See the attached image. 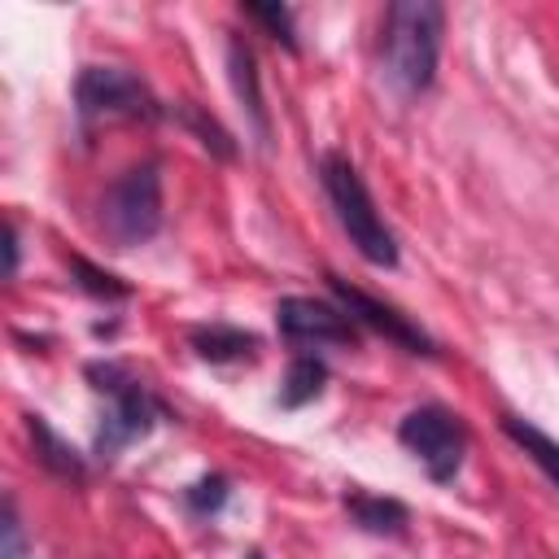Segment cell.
Listing matches in <instances>:
<instances>
[{
  "instance_id": "obj_1",
  "label": "cell",
  "mask_w": 559,
  "mask_h": 559,
  "mask_svg": "<svg viewBox=\"0 0 559 559\" xmlns=\"http://www.w3.org/2000/svg\"><path fill=\"white\" fill-rule=\"evenodd\" d=\"M445 9L432 0H393L384 9V70L406 92L419 96L437 79Z\"/></svg>"
},
{
  "instance_id": "obj_2",
  "label": "cell",
  "mask_w": 559,
  "mask_h": 559,
  "mask_svg": "<svg viewBox=\"0 0 559 559\" xmlns=\"http://www.w3.org/2000/svg\"><path fill=\"white\" fill-rule=\"evenodd\" d=\"M319 183H323V192H328V201L336 210V223L345 227L349 245L362 253V262H371L380 271H393L397 266V240L384 227V218H380L358 166L345 153H323L319 157Z\"/></svg>"
},
{
  "instance_id": "obj_3",
  "label": "cell",
  "mask_w": 559,
  "mask_h": 559,
  "mask_svg": "<svg viewBox=\"0 0 559 559\" xmlns=\"http://www.w3.org/2000/svg\"><path fill=\"white\" fill-rule=\"evenodd\" d=\"M87 380L96 393L109 397V411L96 424V454L100 459H114L122 445L148 437L157 419H166V406L122 362H87Z\"/></svg>"
},
{
  "instance_id": "obj_4",
  "label": "cell",
  "mask_w": 559,
  "mask_h": 559,
  "mask_svg": "<svg viewBox=\"0 0 559 559\" xmlns=\"http://www.w3.org/2000/svg\"><path fill=\"white\" fill-rule=\"evenodd\" d=\"M162 227V175L157 162H140L122 170L100 197V236L114 249L148 245Z\"/></svg>"
},
{
  "instance_id": "obj_5",
  "label": "cell",
  "mask_w": 559,
  "mask_h": 559,
  "mask_svg": "<svg viewBox=\"0 0 559 559\" xmlns=\"http://www.w3.org/2000/svg\"><path fill=\"white\" fill-rule=\"evenodd\" d=\"M74 109L79 118L92 122H118V118H162L166 105L148 92V83L122 66H83L74 79Z\"/></svg>"
},
{
  "instance_id": "obj_6",
  "label": "cell",
  "mask_w": 559,
  "mask_h": 559,
  "mask_svg": "<svg viewBox=\"0 0 559 559\" xmlns=\"http://www.w3.org/2000/svg\"><path fill=\"white\" fill-rule=\"evenodd\" d=\"M397 441L424 463V472L437 485L454 480L459 467H463V454H467V428H463V419L450 406H437V402L415 406L397 424Z\"/></svg>"
},
{
  "instance_id": "obj_7",
  "label": "cell",
  "mask_w": 559,
  "mask_h": 559,
  "mask_svg": "<svg viewBox=\"0 0 559 559\" xmlns=\"http://www.w3.org/2000/svg\"><path fill=\"white\" fill-rule=\"evenodd\" d=\"M328 288L336 293V301H341V310L354 319V323H362V328H371V332H380L384 341H393V345H402L406 354H437V345H432V336L424 332V328H415L406 314H397L393 306H384V301H376V297H367L362 288H354V284H345L341 275H328Z\"/></svg>"
},
{
  "instance_id": "obj_8",
  "label": "cell",
  "mask_w": 559,
  "mask_h": 559,
  "mask_svg": "<svg viewBox=\"0 0 559 559\" xmlns=\"http://www.w3.org/2000/svg\"><path fill=\"white\" fill-rule=\"evenodd\" d=\"M275 328L288 341H314V345H358V323L328 301L314 297H280Z\"/></svg>"
},
{
  "instance_id": "obj_9",
  "label": "cell",
  "mask_w": 559,
  "mask_h": 559,
  "mask_svg": "<svg viewBox=\"0 0 559 559\" xmlns=\"http://www.w3.org/2000/svg\"><path fill=\"white\" fill-rule=\"evenodd\" d=\"M188 341H192L197 358H205V362H240V358H253L258 354V336L245 332V328H231V323L192 328Z\"/></svg>"
},
{
  "instance_id": "obj_10",
  "label": "cell",
  "mask_w": 559,
  "mask_h": 559,
  "mask_svg": "<svg viewBox=\"0 0 559 559\" xmlns=\"http://www.w3.org/2000/svg\"><path fill=\"white\" fill-rule=\"evenodd\" d=\"M345 511L362 533H376V537H397L411 520L397 498H376V493H358V489L345 493Z\"/></svg>"
},
{
  "instance_id": "obj_11",
  "label": "cell",
  "mask_w": 559,
  "mask_h": 559,
  "mask_svg": "<svg viewBox=\"0 0 559 559\" xmlns=\"http://www.w3.org/2000/svg\"><path fill=\"white\" fill-rule=\"evenodd\" d=\"M227 70H231V87H236V96H240L253 131L266 140V127L271 122H266V105H262V92H258V66H253V52H249L245 39H231L227 44Z\"/></svg>"
},
{
  "instance_id": "obj_12",
  "label": "cell",
  "mask_w": 559,
  "mask_h": 559,
  "mask_svg": "<svg viewBox=\"0 0 559 559\" xmlns=\"http://www.w3.org/2000/svg\"><path fill=\"white\" fill-rule=\"evenodd\" d=\"M26 432H31V441H35L39 463H44L52 476H61V480H83V472H87L83 454H79L70 441H61V437L48 428L44 415H26Z\"/></svg>"
},
{
  "instance_id": "obj_13",
  "label": "cell",
  "mask_w": 559,
  "mask_h": 559,
  "mask_svg": "<svg viewBox=\"0 0 559 559\" xmlns=\"http://www.w3.org/2000/svg\"><path fill=\"white\" fill-rule=\"evenodd\" d=\"M323 384H328V367H323V358H314V354H297V358L288 362L284 384H280V406H284V411H297V406L314 402V397L323 393Z\"/></svg>"
},
{
  "instance_id": "obj_14",
  "label": "cell",
  "mask_w": 559,
  "mask_h": 559,
  "mask_svg": "<svg viewBox=\"0 0 559 559\" xmlns=\"http://www.w3.org/2000/svg\"><path fill=\"white\" fill-rule=\"evenodd\" d=\"M502 432L550 476V485L559 489V441L555 437H546L537 424H528V419H520V415H502Z\"/></svg>"
},
{
  "instance_id": "obj_15",
  "label": "cell",
  "mask_w": 559,
  "mask_h": 559,
  "mask_svg": "<svg viewBox=\"0 0 559 559\" xmlns=\"http://www.w3.org/2000/svg\"><path fill=\"white\" fill-rule=\"evenodd\" d=\"M166 114H170V118H179V122H183V127H188V131H192V135H197V140H201V144H205L214 157H236L231 135H227V131H223V127H218V122H214L205 109H197V105L179 100V105H175V109H166Z\"/></svg>"
},
{
  "instance_id": "obj_16",
  "label": "cell",
  "mask_w": 559,
  "mask_h": 559,
  "mask_svg": "<svg viewBox=\"0 0 559 559\" xmlns=\"http://www.w3.org/2000/svg\"><path fill=\"white\" fill-rule=\"evenodd\" d=\"M70 271H74V284L83 288V293H92V297H105V301H122V297H131V284H122L114 271H100V266H92L87 258H70Z\"/></svg>"
},
{
  "instance_id": "obj_17",
  "label": "cell",
  "mask_w": 559,
  "mask_h": 559,
  "mask_svg": "<svg viewBox=\"0 0 559 559\" xmlns=\"http://www.w3.org/2000/svg\"><path fill=\"white\" fill-rule=\"evenodd\" d=\"M245 17L262 22L271 39H280L288 52H297V35H293V9L288 4H240Z\"/></svg>"
},
{
  "instance_id": "obj_18",
  "label": "cell",
  "mask_w": 559,
  "mask_h": 559,
  "mask_svg": "<svg viewBox=\"0 0 559 559\" xmlns=\"http://www.w3.org/2000/svg\"><path fill=\"white\" fill-rule=\"evenodd\" d=\"M227 493H231V489H227V476L210 472V476H201L197 485H188L183 498H188V507H192L197 515H214V511L227 502Z\"/></svg>"
},
{
  "instance_id": "obj_19",
  "label": "cell",
  "mask_w": 559,
  "mask_h": 559,
  "mask_svg": "<svg viewBox=\"0 0 559 559\" xmlns=\"http://www.w3.org/2000/svg\"><path fill=\"white\" fill-rule=\"evenodd\" d=\"M4 559H26V537H22V520H17V507L13 498L4 502Z\"/></svg>"
},
{
  "instance_id": "obj_20",
  "label": "cell",
  "mask_w": 559,
  "mask_h": 559,
  "mask_svg": "<svg viewBox=\"0 0 559 559\" xmlns=\"http://www.w3.org/2000/svg\"><path fill=\"white\" fill-rule=\"evenodd\" d=\"M4 253H9L4 275H13V271H17V227H13V223H4Z\"/></svg>"
},
{
  "instance_id": "obj_21",
  "label": "cell",
  "mask_w": 559,
  "mask_h": 559,
  "mask_svg": "<svg viewBox=\"0 0 559 559\" xmlns=\"http://www.w3.org/2000/svg\"><path fill=\"white\" fill-rule=\"evenodd\" d=\"M249 559H262V555H258V550H253V555H249Z\"/></svg>"
}]
</instances>
